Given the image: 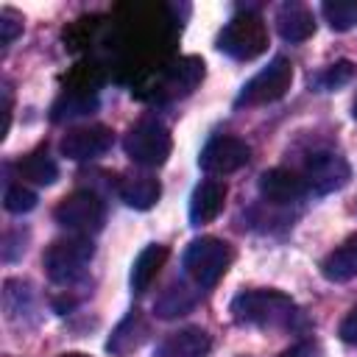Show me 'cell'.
Wrapping results in <instances>:
<instances>
[{
	"label": "cell",
	"mask_w": 357,
	"mask_h": 357,
	"mask_svg": "<svg viewBox=\"0 0 357 357\" xmlns=\"http://www.w3.org/2000/svg\"><path fill=\"white\" fill-rule=\"evenodd\" d=\"M237 324L248 326H287L296 318V301L282 290H245L231 301Z\"/></svg>",
	"instance_id": "1"
},
{
	"label": "cell",
	"mask_w": 357,
	"mask_h": 357,
	"mask_svg": "<svg viewBox=\"0 0 357 357\" xmlns=\"http://www.w3.org/2000/svg\"><path fill=\"white\" fill-rule=\"evenodd\" d=\"M95 254V245L89 237L81 234H70L61 240H53L42 257L45 262V273L53 284H73L75 279L84 276L89 259Z\"/></svg>",
	"instance_id": "2"
},
{
	"label": "cell",
	"mask_w": 357,
	"mask_h": 357,
	"mask_svg": "<svg viewBox=\"0 0 357 357\" xmlns=\"http://www.w3.org/2000/svg\"><path fill=\"white\" fill-rule=\"evenodd\" d=\"M231 265V245L220 237H198L184 251V271L198 287H215Z\"/></svg>",
	"instance_id": "3"
},
{
	"label": "cell",
	"mask_w": 357,
	"mask_h": 357,
	"mask_svg": "<svg viewBox=\"0 0 357 357\" xmlns=\"http://www.w3.org/2000/svg\"><path fill=\"white\" fill-rule=\"evenodd\" d=\"M218 47L237 61H251V59L262 56L268 47V28H265L262 17H257L251 11L231 17L218 36Z\"/></svg>",
	"instance_id": "4"
},
{
	"label": "cell",
	"mask_w": 357,
	"mask_h": 357,
	"mask_svg": "<svg viewBox=\"0 0 357 357\" xmlns=\"http://www.w3.org/2000/svg\"><path fill=\"white\" fill-rule=\"evenodd\" d=\"M126 156L139 167H162L173 151L170 131L159 120H139L123 139Z\"/></svg>",
	"instance_id": "5"
},
{
	"label": "cell",
	"mask_w": 357,
	"mask_h": 357,
	"mask_svg": "<svg viewBox=\"0 0 357 357\" xmlns=\"http://www.w3.org/2000/svg\"><path fill=\"white\" fill-rule=\"evenodd\" d=\"M53 218L61 229H67L73 234H81V237H89V234L100 231L106 209H103V201L95 192L78 190V192L67 195L64 201H59V206L53 209Z\"/></svg>",
	"instance_id": "6"
},
{
	"label": "cell",
	"mask_w": 357,
	"mask_h": 357,
	"mask_svg": "<svg viewBox=\"0 0 357 357\" xmlns=\"http://www.w3.org/2000/svg\"><path fill=\"white\" fill-rule=\"evenodd\" d=\"M293 84V64L284 56H276L268 67H262L237 95V106H265L279 100Z\"/></svg>",
	"instance_id": "7"
},
{
	"label": "cell",
	"mask_w": 357,
	"mask_h": 357,
	"mask_svg": "<svg viewBox=\"0 0 357 357\" xmlns=\"http://www.w3.org/2000/svg\"><path fill=\"white\" fill-rule=\"evenodd\" d=\"M351 176L349 162L337 153V151H315L307 156L301 178L307 184V192L315 195H329L335 190H340Z\"/></svg>",
	"instance_id": "8"
},
{
	"label": "cell",
	"mask_w": 357,
	"mask_h": 357,
	"mask_svg": "<svg viewBox=\"0 0 357 357\" xmlns=\"http://www.w3.org/2000/svg\"><path fill=\"white\" fill-rule=\"evenodd\" d=\"M251 159V148L245 145V139L240 137H212L198 156V167L209 176H229L237 173L240 167H245Z\"/></svg>",
	"instance_id": "9"
},
{
	"label": "cell",
	"mask_w": 357,
	"mask_h": 357,
	"mask_svg": "<svg viewBox=\"0 0 357 357\" xmlns=\"http://www.w3.org/2000/svg\"><path fill=\"white\" fill-rule=\"evenodd\" d=\"M114 137L106 126H86V128H73L61 139V153L73 162H89L103 156L112 148Z\"/></svg>",
	"instance_id": "10"
},
{
	"label": "cell",
	"mask_w": 357,
	"mask_h": 357,
	"mask_svg": "<svg viewBox=\"0 0 357 357\" xmlns=\"http://www.w3.org/2000/svg\"><path fill=\"white\" fill-rule=\"evenodd\" d=\"M259 195L268 201V204H276V206H284V204H293V201H301L307 195V184L298 173L287 170V167H271L259 176Z\"/></svg>",
	"instance_id": "11"
},
{
	"label": "cell",
	"mask_w": 357,
	"mask_h": 357,
	"mask_svg": "<svg viewBox=\"0 0 357 357\" xmlns=\"http://www.w3.org/2000/svg\"><path fill=\"white\" fill-rule=\"evenodd\" d=\"M223 204H226V184L215 181V178L201 181L190 195V220H192V226H204V223L215 220L223 212Z\"/></svg>",
	"instance_id": "12"
},
{
	"label": "cell",
	"mask_w": 357,
	"mask_h": 357,
	"mask_svg": "<svg viewBox=\"0 0 357 357\" xmlns=\"http://www.w3.org/2000/svg\"><path fill=\"white\" fill-rule=\"evenodd\" d=\"M209 349L212 340L201 326H184L178 332H170L156 346V357H204Z\"/></svg>",
	"instance_id": "13"
},
{
	"label": "cell",
	"mask_w": 357,
	"mask_h": 357,
	"mask_svg": "<svg viewBox=\"0 0 357 357\" xmlns=\"http://www.w3.org/2000/svg\"><path fill=\"white\" fill-rule=\"evenodd\" d=\"M276 28L284 42H304L315 33V17L301 3H282L276 11Z\"/></svg>",
	"instance_id": "14"
},
{
	"label": "cell",
	"mask_w": 357,
	"mask_h": 357,
	"mask_svg": "<svg viewBox=\"0 0 357 357\" xmlns=\"http://www.w3.org/2000/svg\"><path fill=\"white\" fill-rule=\"evenodd\" d=\"M145 337H148V321L142 318L139 310H131V312L117 324V329L112 332L106 349H109L112 354H120V357H123V354L139 349Z\"/></svg>",
	"instance_id": "15"
},
{
	"label": "cell",
	"mask_w": 357,
	"mask_h": 357,
	"mask_svg": "<svg viewBox=\"0 0 357 357\" xmlns=\"http://www.w3.org/2000/svg\"><path fill=\"white\" fill-rule=\"evenodd\" d=\"M321 273L329 282H349L357 276V234L343 240L335 251H329L321 262Z\"/></svg>",
	"instance_id": "16"
},
{
	"label": "cell",
	"mask_w": 357,
	"mask_h": 357,
	"mask_svg": "<svg viewBox=\"0 0 357 357\" xmlns=\"http://www.w3.org/2000/svg\"><path fill=\"white\" fill-rule=\"evenodd\" d=\"M165 259H167V248L165 245H159V243L145 245L137 254L134 265H131V290L134 293H145L151 287V282L156 279V273L162 271Z\"/></svg>",
	"instance_id": "17"
},
{
	"label": "cell",
	"mask_w": 357,
	"mask_h": 357,
	"mask_svg": "<svg viewBox=\"0 0 357 357\" xmlns=\"http://www.w3.org/2000/svg\"><path fill=\"white\" fill-rule=\"evenodd\" d=\"M117 192H120V198H123L131 209H151V206L159 201V195H162V184H159L153 176L139 173V176H126V178L120 181Z\"/></svg>",
	"instance_id": "18"
},
{
	"label": "cell",
	"mask_w": 357,
	"mask_h": 357,
	"mask_svg": "<svg viewBox=\"0 0 357 357\" xmlns=\"http://www.w3.org/2000/svg\"><path fill=\"white\" fill-rule=\"evenodd\" d=\"M195 304H198V293L190 290L184 282H173V284L153 301V312H156V318L170 321V318L187 315Z\"/></svg>",
	"instance_id": "19"
},
{
	"label": "cell",
	"mask_w": 357,
	"mask_h": 357,
	"mask_svg": "<svg viewBox=\"0 0 357 357\" xmlns=\"http://www.w3.org/2000/svg\"><path fill=\"white\" fill-rule=\"evenodd\" d=\"M201 78H204V61L190 56V59H181V61L167 67L165 89L170 95H187L201 84Z\"/></svg>",
	"instance_id": "20"
},
{
	"label": "cell",
	"mask_w": 357,
	"mask_h": 357,
	"mask_svg": "<svg viewBox=\"0 0 357 357\" xmlns=\"http://www.w3.org/2000/svg\"><path fill=\"white\" fill-rule=\"evenodd\" d=\"M17 170H20V176L25 181H33V184H53L59 178V165H56V159L45 148L31 151L28 156H22Z\"/></svg>",
	"instance_id": "21"
},
{
	"label": "cell",
	"mask_w": 357,
	"mask_h": 357,
	"mask_svg": "<svg viewBox=\"0 0 357 357\" xmlns=\"http://www.w3.org/2000/svg\"><path fill=\"white\" fill-rule=\"evenodd\" d=\"M321 11L332 31H351L357 25V0H326Z\"/></svg>",
	"instance_id": "22"
},
{
	"label": "cell",
	"mask_w": 357,
	"mask_h": 357,
	"mask_svg": "<svg viewBox=\"0 0 357 357\" xmlns=\"http://www.w3.org/2000/svg\"><path fill=\"white\" fill-rule=\"evenodd\" d=\"M98 106V100L92 95H78V92H70V95H61L59 103L53 106V120L61 123V120H73V117H84L89 114L92 109Z\"/></svg>",
	"instance_id": "23"
},
{
	"label": "cell",
	"mask_w": 357,
	"mask_h": 357,
	"mask_svg": "<svg viewBox=\"0 0 357 357\" xmlns=\"http://www.w3.org/2000/svg\"><path fill=\"white\" fill-rule=\"evenodd\" d=\"M3 206L11 212V215H25L36 206V192L22 187V184H11L3 195Z\"/></svg>",
	"instance_id": "24"
},
{
	"label": "cell",
	"mask_w": 357,
	"mask_h": 357,
	"mask_svg": "<svg viewBox=\"0 0 357 357\" xmlns=\"http://www.w3.org/2000/svg\"><path fill=\"white\" fill-rule=\"evenodd\" d=\"M351 75H354V64L343 59V61L329 64V67L318 75V86H321V89H337V86L349 84V81H351Z\"/></svg>",
	"instance_id": "25"
},
{
	"label": "cell",
	"mask_w": 357,
	"mask_h": 357,
	"mask_svg": "<svg viewBox=\"0 0 357 357\" xmlns=\"http://www.w3.org/2000/svg\"><path fill=\"white\" fill-rule=\"evenodd\" d=\"M20 33H22V20L11 8H3L0 11V42L3 45H11Z\"/></svg>",
	"instance_id": "26"
},
{
	"label": "cell",
	"mask_w": 357,
	"mask_h": 357,
	"mask_svg": "<svg viewBox=\"0 0 357 357\" xmlns=\"http://www.w3.org/2000/svg\"><path fill=\"white\" fill-rule=\"evenodd\" d=\"M340 340L343 343H357V304L346 312V318L340 321V329H337Z\"/></svg>",
	"instance_id": "27"
},
{
	"label": "cell",
	"mask_w": 357,
	"mask_h": 357,
	"mask_svg": "<svg viewBox=\"0 0 357 357\" xmlns=\"http://www.w3.org/2000/svg\"><path fill=\"white\" fill-rule=\"evenodd\" d=\"M282 357H321V346L315 340H298L287 351H282Z\"/></svg>",
	"instance_id": "28"
},
{
	"label": "cell",
	"mask_w": 357,
	"mask_h": 357,
	"mask_svg": "<svg viewBox=\"0 0 357 357\" xmlns=\"http://www.w3.org/2000/svg\"><path fill=\"white\" fill-rule=\"evenodd\" d=\"M61 357H89V354H81V351H70V354H61Z\"/></svg>",
	"instance_id": "29"
},
{
	"label": "cell",
	"mask_w": 357,
	"mask_h": 357,
	"mask_svg": "<svg viewBox=\"0 0 357 357\" xmlns=\"http://www.w3.org/2000/svg\"><path fill=\"white\" fill-rule=\"evenodd\" d=\"M351 114H354V120H357V100H354V109H351Z\"/></svg>",
	"instance_id": "30"
}]
</instances>
